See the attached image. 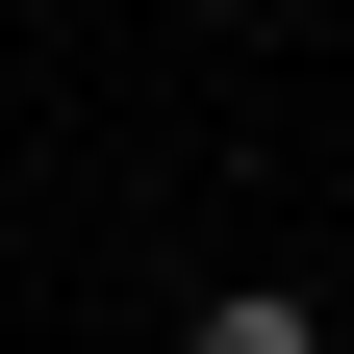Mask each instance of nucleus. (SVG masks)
Here are the masks:
<instances>
[{"mask_svg": "<svg viewBox=\"0 0 354 354\" xmlns=\"http://www.w3.org/2000/svg\"><path fill=\"white\" fill-rule=\"evenodd\" d=\"M177 354H329V329H304V304L253 279V304H203V329H177Z\"/></svg>", "mask_w": 354, "mask_h": 354, "instance_id": "obj_1", "label": "nucleus"}]
</instances>
